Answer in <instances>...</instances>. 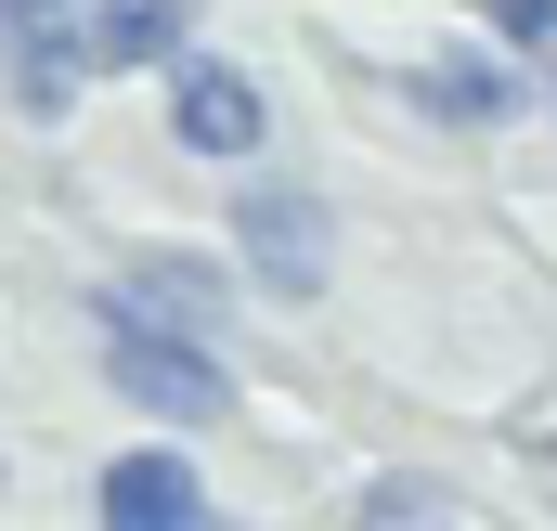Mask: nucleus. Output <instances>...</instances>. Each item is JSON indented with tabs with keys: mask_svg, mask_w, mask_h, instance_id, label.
I'll list each match as a JSON object with an SVG mask.
<instances>
[{
	"mask_svg": "<svg viewBox=\"0 0 557 531\" xmlns=\"http://www.w3.org/2000/svg\"><path fill=\"white\" fill-rule=\"evenodd\" d=\"M91 363H104V390L131 402L143 428H221L234 415V363L208 337H182V324H143L117 285L91 298Z\"/></svg>",
	"mask_w": 557,
	"mask_h": 531,
	"instance_id": "1",
	"label": "nucleus"
},
{
	"mask_svg": "<svg viewBox=\"0 0 557 531\" xmlns=\"http://www.w3.org/2000/svg\"><path fill=\"white\" fill-rule=\"evenodd\" d=\"M234 285H260V298H324L337 285V221H324V195L311 182H234Z\"/></svg>",
	"mask_w": 557,
	"mask_h": 531,
	"instance_id": "2",
	"label": "nucleus"
},
{
	"mask_svg": "<svg viewBox=\"0 0 557 531\" xmlns=\"http://www.w3.org/2000/svg\"><path fill=\"white\" fill-rule=\"evenodd\" d=\"M169 143H182V156H208V169H260V143H273L260 78H247V65H221V52H182V65H169Z\"/></svg>",
	"mask_w": 557,
	"mask_h": 531,
	"instance_id": "3",
	"label": "nucleus"
},
{
	"mask_svg": "<svg viewBox=\"0 0 557 531\" xmlns=\"http://www.w3.org/2000/svg\"><path fill=\"white\" fill-rule=\"evenodd\" d=\"M91 519L104 531H208L221 506H208V480H195L182 441H131V454L91 480Z\"/></svg>",
	"mask_w": 557,
	"mask_h": 531,
	"instance_id": "4",
	"label": "nucleus"
},
{
	"mask_svg": "<svg viewBox=\"0 0 557 531\" xmlns=\"http://www.w3.org/2000/svg\"><path fill=\"white\" fill-rule=\"evenodd\" d=\"M117 298H131L143 324H182V337H221V324H234V260H195V247H131V272H117Z\"/></svg>",
	"mask_w": 557,
	"mask_h": 531,
	"instance_id": "5",
	"label": "nucleus"
},
{
	"mask_svg": "<svg viewBox=\"0 0 557 531\" xmlns=\"http://www.w3.org/2000/svg\"><path fill=\"white\" fill-rule=\"evenodd\" d=\"M403 91H416V118H441V131H506L519 118V52H493V39L428 52V65H403Z\"/></svg>",
	"mask_w": 557,
	"mask_h": 531,
	"instance_id": "6",
	"label": "nucleus"
},
{
	"mask_svg": "<svg viewBox=\"0 0 557 531\" xmlns=\"http://www.w3.org/2000/svg\"><path fill=\"white\" fill-rule=\"evenodd\" d=\"M78 39H91V65L104 78H169L182 52H195V0H78Z\"/></svg>",
	"mask_w": 557,
	"mask_h": 531,
	"instance_id": "7",
	"label": "nucleus"
},
{
	"mask_svg": "<svg viewBox=\"0 0 557 531\" xmlns=\"http://www.w3.org/2000/svg\"><path fill=\"white\" fill-rule=\"evenodd\" d=\"M0 78H13V104H26V118H65V104H78V78H91V39H78V26H39V39H13V52H0Z\"/></svg>",
	"mask_w": 557,
	"mask_h": 531,
	"instance_id": "8",
	"label": "nucleus"
},
{
	"mask_svg": "<svg viewBox=\"0 0 557 531\" xmlns=\"http://www.w3.org/2000/svg\"><path fill=\"white\" fill-rule=\"evenodd\" d=\"M350 531H467V506H454V480H428V467H376V480L350 493Z\"/></svg>",
	"mask_w": 557,
	"mask_h": 531,
	"instance_id": "9",
	"label": "nucleus"
},
{
	"mask_svg": "<svg viewBox=\"0 0 557 531\" xmlns=\"http://www.w3.org/2000/svg\"><path fill=\"white\" fill-rule=\"evenodd\" d=\"M480 26H493V52H519V65H557V0H480Z\"/></svg>",
	"mask_w": 557,
	"mask_h": 531,
	"instance_id": "10",
	"label": "nucleus"
},
{
	"mask_svg": "<svg viewBox=\"0 0 557 531\" xmlns=\"http://www.w3.org/2000/svg\"><path fill=\"white\" fill-rule=\"evenodd\" d=\"M39 26H78V0H0V52L39 39Z\"/></svg>",
	"mask_w": 557,
	"mask_h": 531,
	"instance_id": "11",
	"label": "nucleus"
},
{
	"mask_svg": "<svg viewBox=\"0 0 557 531\" xmlns=\"http://www.w3.org/2000/svg\"><path fill=\"white\" fill-rule=\"evenodd\" d=\"M208 531H234V519H208Z\"/></svg>",
	"mask_w": 557,
	"mask_h": 531,
	"instance_id": "12",
	"label": "nucleus"
}]
</instances>
